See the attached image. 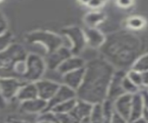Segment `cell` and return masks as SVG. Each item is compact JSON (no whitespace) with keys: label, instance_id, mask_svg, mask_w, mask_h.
I'll list each match as a JSON object with an SVG mask.
<instances>
[{"label":"cell","instance_id":"f1b7e54d","mask_svg":"<svg viewBox=\"0 0 148 123\" xmlns=\"http://www.w3.org/2000/svg\"><path fill=\"white\" fill-rule=\"evenodd\" d=\"M7 29H8L7 20H6V19H5V17L3 16L2 13L0 12V35L6 33Z\"/></svg>","mask_w":148,"mask_h":123},{"label":"cell","instance_id":"e0dca14e","mask_svg":"<svg viewBox=\"0 0 148 123\" xmlns=\"http://www.w3.org/2000/svg\"><path fill=\"white\" fill-rule=\"evenodd\" d=\"M46 107H47V101L39 97L21 102V110L28 114H39L40 115L46 110Z\"/></svg>","mask_w":148,"mask_h":123},{"label":"cell","instance_id":"ffe728a7","mask_svg":"<svg viewBox=\"0 0 148 123\" xmlns=\"http://www.w3.org/2000/svg\"><path fill=\"white\" fill-rule=\"evenodd\" d=\"M77 103V98H73L68 101H65L61 104L56 106L54 108H52L49 111H53L56 113H62V114H69L71 113V110L75 107V105Z\"/></svg>","mask_w":148,"mask_h":123},{"label":"cell","instance_id":"d6a6232c","mask_svg":"<svg viewBox=\"0 0 148 123\" xmlns=\"http://www.w3.org/2000/svg\"><path fill=\"white\" fill-rule=\"evenodd\" d=\"M106 0H91V2L89 3V5L92 8H96V7H99L103 4Z\"/></svg>","mask_w":148,"mask_h":123},{"label":"cell","instance_id":"9a60e30c","mask_svg":"<svg viewBox=\"0 0 148 123\" xmlns=\"http://www.w3.org/2000/svg\"><path fill=\"white\" fill-rule=\"evenodd\" d=\"M132 94H124L121 96L114 101V109L115 112L119 113L125 118L130 120L131 116V108H132Z\"/></svg>","mask_w":148,"mask_h":123},{"label":"cell","instance_id":"30bf717a","mask_svg":"<svg viewBox=\"0 0 148 123\" xmlns=\"http://www.w3.org/2000/svg\"><path fill=\"white\" fill-rule=\"evenodd\" d=\"M73 98H77L76 91L65 84H60L58 92L47 102V107H46L45 111H49L52 108H54L56 106H58V105Z\"/></svg>","mask_w":148,"mask_h":123},{"label":"cell","instance_id":"83f0119b","mask_svg":"<svg viewBox=\"0 0 148 123\" xmlns=\"http://www.w3.org/2000/svg\"><path fill=\"white\" fill-rule=\"evenodd\" d=\"M110 123H129V120L124 117H122L121 115H119V113L114 112Z\"/></svg>","mask_w":148,"mask_h":123},{"label":"cell","instance_id":"ba28073f","mask_svg":"<svg viewBox=\"0 0 148 123\" xmlns=\"http://www.w3.org/2000/svg\"><path fill=\"white\" fill-rule=\"evenodd\" d=\"M73 56L71 49L64 46H60L58 49H57L56 51L50 53L46 57V67L48 68V70H57L58 68L62 64V63L68 59L69 57H71Z\"/></svg>","mask_w":148,"mask_h":123},{"label":"cell","instance_id":"3957f363","mask_svg":"<svg viewBox=\"0 0 148 123\" xmlns=\"http://www.w3.org/2000/svg\"><path fill=\"white\" fill-rule=\"evenodd\" d=\"M28 54L24 47L11 44L0 53V78H18L22 80L26 72V58Z\"/></svg>","mask_w":148,"mask_h":123},{"label":"cell","instance_id":"60d3db41","mask_svg":"<svg viewBox=\"0 0 148 123\" xmlns=\"http://www.w3.org/2000/svg\"><path fill=\"white\" fill-rule=\"evenodd\" d=\"M0 1H1V0H0Z\"/></svg>","mask_w":148,"mask_h":123},{"label":"cell","instance_id":"4316f807","mask_svg":"<svg viewBox=\"0 0 148 123\" xmlns=\"http://www.w3.org/2000/svg\"><path fill=\"white\" fill-rule=\"evenodd\" d=\"M11 41H12V35L8 31L0 35V53L5 51L11 44Z\"/></svg>","mask_w":148,"mask_h":123},{"label":"cell","instance_id":"5b68a950","mask_svg":"<svg viewBox=\"0 0 148 123\" xmlns=\"http://www.w3.org/2000/svg\"><path fill=\"white\" fill-rule=\"evenodd\" d=\"M26 66V72L23 76L22 81H27V83H36L44 76L46 63L40 55L32 53L27 56Z\"/></svg>","mask_w":148,"mask_h":123},{"label":"cell","instance_id":"44dd1931","mask_svg":"<svg viewBox=\"0 0 148 123\" xmlns=\"http://www.w3.org/2000/svg\"><path fill=\"white\" fill-rule=\"evenodd\" d=\"M90 123H105L102 104L94 105L90 115Z\"/></svg>","mask_w":148,"mask_h":123},{"label":"cell","instance_id":"1f68e13d","mask_svg":"<svg viewBox=\"0 0 148 123\" xmlns=\"http://www.w3.org/2000/svg\"><path fill=\"white\" fill-rule=\"evenodd\" d=\"M142 80H143V87L148 88V70L142 72Z\"/></svg>","mask_w":148,"mask_h":123},{"label":"cell","instance_id":"74e56055","mask_svg":"<svg viewBox=\"0 0 148 123\" xmlns=\"http://www.w3.org/2000/svg\"><path fill=\"white\" fill-rule=\"evenodd\" d=\"M37 123H55L53 121H48V120H38Z\"/></svg>","mask_w":148,"mask_h":123},{"label":"cell","instance_id":"603a6c76","mask_svg":"<svg viewBox=\"0 0 148 123\" xmlns=\"http://www.w3.org/2000/svg\"><path fill=\"white\" fill-rule=\"evenodd\" d=\"M127 26L132 31H138L143 29L145 26V20L142 17L133 16L127 20Z\"/></svg>","mask_w":148,"mask_h":123},{"label":"cell","instance_id":"7402d4cb","mask_svg":"<svg viewBox=\"0 0 148 123\" xmlns=\"http://www.w3.org/2000/svg\"><path fill=\"white\" fill-rule=\"evenodd\" d=\"M132 70H135L139 72H143L148 70V53L142 54L132 67Z\"/></svg>","mask_w":148,"mask_h":123},{"label":"cell","instance_id":"ab89813d","mask_svg":"<svg viewBox=\"0 0 148 123\" xmlns=\"http://www.w3.org/2000/svg\"><path fill=\"white\" fill-rule=\"evenodd\" d=\"M8 123H10V122H8Z\"/></svg>","mask_w":148,"mask_h":123},{"label":"cell","instance_id":"5bb4252c","mask_svg":"<svg viewBox=\"0 0 148 123\" xmlns=\"http://www.w3.org/2000/svg\"><path fill=\"white\" fill-rule=\"evenodd\" d=\"M84 73H85V67L71 71L62 76V83L63 84L69 86L71 89L77 91L82 83L83 78H84Z\"/></svg>","mask_w":148,"mask_h":123},{"label":"cell","instance_id":"2e32d148","mask_svg":"<svg viewBox=\"0 0 148 123\" xmlns=\"http://www.w3.org/2000/svg\"><path fill=\"white\" fill-rule=\"evenodd\" d=\"M85 64H86V62L82 57L79 56H74L73 55L71 57L66 59V60L58 68L57 71L61 76H63L64 74L69 73V72H71V71L84 68Z\"/></svg>","mask_w":148,"mask_h":123},{"label":"cell","instance_id":"52a82bcc","mask_svg":"<svg viewBox=\"0 0 148 123\" xmlns=\"http://www.w3.org/2000/svg\"><path fill=\"white\" fill-rule=\"evenodd\" d=\"M26 83L27 81L18 78H13V77L0 78V91H1L2 96L6 101L16 98L18 90Z\"/></svg>","mask_w":148,"mask_h":123},{"label":"cell","instance_id":"836d02e7","mask_svg":"<svg viewBox=\"0 0 148 123\" xmlns=\"http://www.w3.org/2000/svg\"><path fill=\"white\" fill-rule=\"evenodd\" d=\"M6 100L4 99V97L2 96V94H1V91H0V107L3 108L5 106H6Z\"/></svg>","mask_w":148,"mask_h":123},{"label":"cell","instance_id":"f546056e","mask_svg":"<svg viewBox=\"0 0 148 123\" xmlns=\"http://www.w3.org/2000/svg\"><path fill=\"white\" fill-rule=\"evenodd\" d=\"M134 2V0H117V4L122 8H130Z\"/></svg>","mask_w":148,"mask_h":123},{"label":"cell","instance_id":"8fae6325","mask_svg":"<svg viewBox=\"0 0 148 123\" xmlns=\"http://www.w3.org/2000/svg\"><path fill=\"white\" fill-rule=\"evenodd\" d=\"M35 84L37 87V92H38V97L43 100H45L47 102L58 92L60 86V84L57 83V81L42 79L37 81Z\"/></svg>","mask_w":148,"mask_h":123},{"label":"cell","instance_id":"d590c367","mask_svg":"<svg viewBox=\"0 0 148 123\" xmlns=\"http://www.w3.org/2000/svg\"><path fill=\"white\" fill-rule=\"evenodd\" d=\"M9 122H10V123H29V122H27V121H25V120H15V118H13V120H11Z\"/></svg>","mask_w":148,"mask_h":123},{"label":"cell","instance_id":"8d00e7d4","mask_svg":"<svg viewBox=\"0 0 148 123\" xmlns=\"http://www.w3.org/2000/svg\"><path fill=\"white\" fill-rule=\"evenodd\" d=\"M143 118L148 122V109H145V112H143Z\"/></svg>","mask_w":148,"mask_h":123},{"label":"cell","instance_id":"7a4b0ae2","mask_svg":"<svg viewBox=\"0 0 148 123\" xmlns=\"http://www.w3.org/2000/svg\"><path fill=\"white\" fill-rule=\"evenodd\" d=\"M142 41L132 33L127 31H116L106 37L100 48L102 57L116 70H129L141 56Z\"/></svg>","mask_w":148,"mask_h":123},{"label":"cell","instance_id":"f35d334b","mask_svg":"<svg viewBox=\"0 0 148 123\" xmlns=\"http://www.w3.org/2000/svg\"><path fill=\"white\" fill-rule=\"evenodd\" d=\"M80 1L83 4H89L91 2V0H80Z\"/></svg>","mask_w":148,"mask_h":123},{"label":"cell","instance_id":"b9f144b4","mask_svg":"<svg viewBox=\"0 0 148 123\" xmlns=\"http://www.w3.org/2000/svg\"><path fill=\"white\" fill-rule=\"evenodd\" d=\"M147 89H148V88H147Z\"/></svg>","mask_w":148,"mask_h":123},{"label":"cell","instance_id":"4fadbf2b","mask_svg":"<svg viewBox=\"0 0 148 123\" xmlns=\"http://www.w3.org/2000/svg\"><path fill=\"white\" fill-rule=\"evenodd\" d=\"M92 107H94L92 104L77 98V103L75 107L71 110V112L69 113L73 120V123H78L83 118H89L92 110Z\"/></svg>","mask_w":148,"mask_h":123},{"label":"cell","instance_id":"9c48e42d","mask_svg":"<svg viewBox=\"0 0 148 123\" xmlns=\"http://www.w3.org/2000/svg\"><path fill=\"white\" fill-rule=\"evenodd\" d=\"M127 71L122 70H116L115 73L112 77V80L110 81L108 97L106 99L114 102L116 99H118L119 96L125 94L123 87H122V80L126 75Z\"/></svg>","mask_w":148,"mask_h":123},{"label":"cell","instance_id":"7c38bea8","mask_svg":"<svg viewBox=\"0 0 148 123\" xmlns=\"http://www.w3.org/2000/svg\"><path fill=\"white\" fill-rule=\"evenodd\" d=\"M86 39V44L92 49H100L106 41V36L102 31L95 28L88 27L83 30Z\"/></svg>","mask_w":148,"mask_h":123},{"label":"cell","instance_id":"6da1fadb","mask_svg":"<svg viewBox=\"0 0 148 123\" xmlns=\"http://www.w3.org/2000/svg\"><path fill=\"white\" fill-rule=\"evenodd\" d=\"M116 69L103 57L86 62L82 85L76 93L77 98L92 105L102 104L108 97L110 81Z\"/></svg>","mask_w":148,"mask_h":123},{"label":"cell","instance_id":"4dcf8cb0","mask_svg":"<svg viewBox=\"0 0 148 123\" xmlns=\"http://www.w3.org/2000/svg\"><path fill=\"white\" fill-rule=\"evenodd\" d=\"M140 92H141V94H142V96H143L145 108L148 109V89L143 90V91H140Z\"/></svg>","mask_w":148,"mask_h":123},{"label":"cell","instance_id":"277c9868","mask_svg":"<svg viewBox=\"0 0 148 123\" xmlns=\"http://www.w3.org/2000/svg\"><path fill=\"white\" fill-rule=\"evenodd\" d=\"M27 42L32 44H39L43 47L46 54H50L63 45V37L48 33V31H34L26 36Z\"/></svg>","mask_w":148,"mask_h":123},{"label":"cell","instance_id":"484cf974","mask_svg":"<svg viewBox=\"0 0 148 123\" xmlns=\"http://www.w3.org/2000/svg\"><path fill=\"white\" fill-rule=\"evenodd\" d=\"M127 77L132 83L138 86L139 88H143V80H142V72H139L135 70H129L127 71Z\"/></svg>","mask_w":148,"mask_h":123},{"label":"cell","instance_id":"8992f818","mask_svg":"<svg viewBox=\"0 0 148 123\" xmlns=\"http://www.w3.org/2000/svg\"><path fill=\"white\" fill-rule=\"evenodd\" d=\"M63 34L67 39L68 47L71 49L72 55L79 56L87 45L83 30L78 27H71L63 30Z\"/></svg>","mask_w":148,"mask_h":123},{"label":"cell","instance_id":"cb8c5ba5","mask_svg":"<svg viewBox=\"0 0 148 123\" xmlns=\"http://www.w3.org/2000/svg\"><path fill=\"white\" fill-rule=\"evenodd\" d=\"M122 87L125 94H134L138 92H140L141 89L134 84L132 81L127 77V73L122 80Z\"/></svg>","mask_w":148,"mask_h":123},{"label":"cell","instance_id":"e575fe53","mask_svg":"<svg viewBox=\"0 0 148 123\" xmlns=\"http://www.w3.org/2000/svg\"><path fill=\"white\" fill-rule=\"evenodd\" d=\"M129 123H148V122L142 117V118H138V120H132V121H130Z\"/></svg>","mask_w":148,"mask_h":123},{"label":"cell","instance_id":"d4e9b609","mask_svg":"<svg viewBox=\"0 0 148 123\" xmlns=\"http://www.w3.org/2000/svg\"><path fill=\"white\" fill-rule=\"evenodd\" d=\"M104 20V15L101 13H90L85 17V22L88 24L89 27L95 28V26Z\"/></svg>","mask_w":148,"mask_h":123},{"label":"cell","instance_id":"d6986e66","mask_svg":"<svg viewBox=\"0 0 148 123\" xmlns=\"http://www.w3.org/2000/svg\"><path fill=\"white\" fill-rule=\"evenodd\" d=\"M37 97H38V92H37L35 83H26L25 84H23L21 89L18 90L16 96V98L21 103Z\"/></svg>","mask_w":148,"mask_h":123},{"label":"cell","instance_id":"ac0fdd59","mask_svg":"<svg viewBox=\"0 0 148 123\" xmlns=\"http://www.w3.org/2000/svg\"><path fill=\"white\" fill-rule=\"evenodd\" d=\"M145 105H143V96L141 92L132 94V108H131V116H130V121L138 120L143 117L145 112Z\"/></svg>","mask_w":148,"mask_h":123}]
</instances>
